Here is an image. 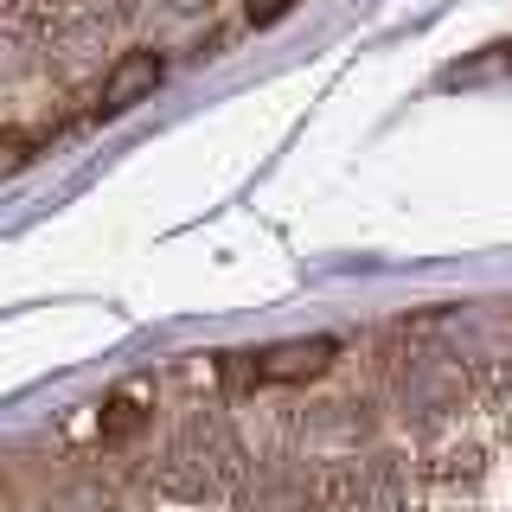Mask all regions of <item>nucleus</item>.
<instances>
[{"label": "nucleus", "mask_w": 512, "mask_h": 512, "mask_svg": "<svg viewBox=\"0 0 512 512\" xmlns=\"http://www.w3.org/2000/svg\"><path fill=\"white\" fill-rule=\"evenodd\" d=\"M237 480H244V448H237V436L218 416L186 423L180 436L167 442V455H160V493H173V500H186V506L224 500Z\"/></svg>", "instance_id": "nucleus-1"}, {"label": "nucleus", "mask_w": 512, "mask_h": 512, "mask_svg": "<svg viewBox=\"0 0 512 512\" xmlns=\"http://www.w3.org/2000/svg\"><path fill=\"white\" fill-rule=\"evenodd\" d=\"M333 359H340V340H282V346H263V352H224L218 378L231 391H282V384L327 378Z\"/></svg>", "instance_id": "nucleus-2"}, {"label": "nucleus", "mask_w": 512, "mask_h": 512, "mask_svg": "<svg viewBox=\"0 0 512 512\" xmlns=\"http://www.w3.org/2000/svg\"><path fill=\"white\" fill-rule=\"evenodd\" d=\"M320 512H404V474L391 455L346 461L320 493Z\"/></svg>", "instance_id": "nucleus-3"}, {"label": "nucleus", "mask_w": 512, "mask_h": 512, "mask_svg": "<svg viewBox=\"0 0 512 512\" xmlns=\"http://www.w3.org/2000/svg\"><path fill=\"white\" fill-rule=\"evenodd\" d=\"M160 77H167V58L160 52H122L116 64L103 71V90H96V116H128L135 103H148L160 90Z\"/></svg>", "instance_id": "nucleus-4"}, {"label": "nucleus", "mask_w": 512, "mask_h": 512, "mask_svg": "<svg viewBox=\"0 0 512 512\" xmlns=\"http://www.w3.org/2000/svg\"><path fill=\"white\" fill-rule=\"evenodd\" d=\"M148 397H154L148 384H122V391L103 404V442H122V436H135V429L148 423V410H141Z\"/></svg>", "instance_id": "nucleus-5"}, {"label": "nucleus", "mask_w": 512, "mask_h": 512, "mask_svg": "<svg viewBox=\"0 0 512 512\" xmlns=\"http://www.w3.org/2000/svg\"><path fill=\"white\" fill-rule=\"evenodd\" d=\"M506 71H512V45H487V52L468 58V64H448L442 84L448 90H468V84H493V77H506Z\"/></svg>", "instance_id": "nucleus-6"}, {"label": "nucleus", "mask_w": 512, "mask_h": 512, "mask_svg": "<svg viewBox=\"0 0 512 512\" xmlns=\"http://www.w3.org/2000/svg\"><path fill=\"white\" fill-rule=\"evenodd\" d=\"M301 0H250V26H276V20H288Z\"/></svg>", "instance_id": "nucleus-7"}, {"label": "nucleus", "mask_w": 512, "mask_h": 512, "mask_svg": "<svg viewBox=\"0 0 512 512\" xmlns=\"http://www.w3.org/2000/svg\"><path fill=\"white\" fill-rule=\"evenodd\" d=\"M26 160H32V141H20V135H7V141H0V173L26 167Z\"/></svg>", "instance_id": "nucleus-8"}]
</instances>
